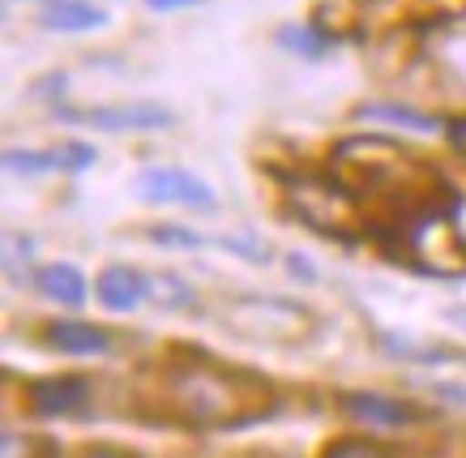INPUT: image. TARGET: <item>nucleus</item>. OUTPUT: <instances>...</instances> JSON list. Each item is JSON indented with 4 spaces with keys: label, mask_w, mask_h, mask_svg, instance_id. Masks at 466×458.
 <instances>
[{
    "label": "nucleus",
    "mask_w": 466,
    "mask_h": 458,
    "mask_svg": "<svg viewBox=\"0 0 466 458\" xmlns=\"http://www.w3.org/2000/svg\"><path fill=\"white\" fill-rule=\"evenodd\" d=\"M279 44L296 56H321L325 47H334V39L321 26H283L279 30Z\"/></svg>",
    "instance_id": "nucleus-16"
},
{
    "label": "nucleus",
    "mask_w": 466,
    "mask_h": 458,
    "mask_svg": "<svg viewBox=\"0 0 466 458\" xmlns=\"http://www.w3.org/2000/svg\"><path fill=\"white\" fill-rule=\"evenodd\" d=\"M462 201L458 193L428 201L420 210L377 228L372 236L394 261H407L410 270L432 274V279H466V231L458 223Z\"/></svg>",
    "instance_id": "nucleus-3"
},
{
    "label": "nucleus",
    "mask_w": 466,
    "mask_h": 458,
    "mask_svg": "<svg viewBox=\"0 0 466 458\" xmlns=\"http://www.w3.org/2000/svg\"><path fill=\"white\" fill-rule=\"evenodd\" d=\"M95 296L107 313H133L137 304L150 300V274H142L137 266H103L99 279H95Z\"/></svg>",
    "instance_id": "nucleus-10"
},
{
    "label": "nucleus",
    "mask_w": 466,
    "mask_h": 458,
    "mask_svg": "<svg viewBox=\"0 0 466 458\" xmlns=\"http://www.w3.org/2000/svg\"><path fill=\"white\" fill-rule=\"evenodd\" d=\"M360 116L368 120H390V125H402V129H415V133H441V116H428V112H415V107H402V103H364Z\"/></svg>",
    "instance_id": "nucleus-14"
},
{
    "label": "nucleus",
    "mask_w": 466,
    "mask_h": 458,
    "mask_svg": "<svg viewBox=\"0 0 466 458\" xmlns=\"http://www.w3.org/2000/svg\"><path fill=\"white\" fill-rule=\"evenodd\" d=\"M86 458H137V454H125V450H107V445H99V450H90Z\"/></svg>",
    "instance_id": "nucleus-26"
},
{
    "label": "nucleus",
    "mask_w": 466,
    "mask_h": 458,
    "mask_svg": "<svg viewBox=\"0 0 466 458\" xmlns=\"http://www.w3.org/2000/svg\"><path fill=\"white\" fill-rule=\"evenodd\" d=\"M155 14H176V9H188V5H201V0H146Z\"/></svg>",
    "instance_id": "nucleus-24"
},
{
    "label": "nucleus",
    "mask_w": 466,
    "mask_h": 458,
    "mask_svg": "<svg viewBox=\"0 0 466 458\" xmlns=\"http://www.w3.org/2000/svg\"><path fill=\"white\" fill-rule=\"evenodd\" d=\"M39 22L56 35H86V30H103L112 17L95 0H47Z\"/></svg>",
    "instance_id": "nucleus-12"
},
{
    "label": "nucleus",
    "mask_w": 466,
    "mask_h": 458,
    "mask_svg": "<svg viewBox=\"0 0 466 458\" xmlns=\"http://www.w3.org/2000/svg\"><path fill=\"white\" fill-rule=\"evenodd\" d=\"M339 407L351 415L355 424H372V429H402L410 420H420V412L410 402L377 394V390H342Z\"/></svg>",
    "instance_id": "nucleus-9"
},
{
    "label": "nucleus",
    "mask_w": 466,
    "mask_h": 458,
    "mask_svg": "<svg viewBox=\"0 0 466 458\" xmlns=\"http://www.w3.org/2000/svg\"><path fill=\"white\" fill-rule=\"evenodd\" d=\"M218 249H227V253H236V258H244V261H253V266H266L269 261L266 244L248 240V236H218Z\"/></svg>",
    "instance_id": "nucleus-21"
},
{
    "label": "nucleus",
    "mask_w": 466,
    "mask_h": 458,
    "mask_svg": "<svg viewBox=\"0 0 466 458\" xmlns=\"http://www.w3.org/2000/svg\"><path fill=\"white\" fill-rule=\"evenodd\" d=\"M150 300H155L163 313H180V309H193V304H198V291L184 283L180 274L163 270V274H150Z\"/></svg>",
    "instance_id": "nucleus-15"
},
{
    "label": "nucleus",
    "mask_w": 466,
    "mask_h": 458,
    "mask_svg": "<svg viewBox=\"0 0 466 458\" xmlns=\"http://www.w3.org/2000/svg\"><path fill=\"white\" fill-rule=\"evenodd\" d=\"M450 137H453V146H458V150H462V155H466V116H462V120H453V125H450Z\"/></svg>",
    "instance_id": "nucleus-25"
},
{
    "label": "nucleus",
    "mask_w": 466,
    "mask_h": 458,
    "mask_svg": "<svg viewBox=\"0 0 466 458\" xmlns=\"http://www.w3.org/2000/svg\"><path fill=\"white\" fill-rule=\"evenodd\" d=\"M218 326L236 334L244 343L261 347H304L317 334V317L296 300H279V296H236L223 300L218 309Z\"/></svg>",
    "instance_id": "nucleus-5"
},
{
    "label": "nucleus",
    "mask_w": 466,
    "mask_h": 458,
    "mask_svg": "<svg viewBox=\"0 0 466 458\" xmlns=\"http://www.w3.org/2000/svg\"><path fill=\"white\" fill-rule=\"evenodd\" d=\"M133 193L150 206H184V210H214V193L201 176L184 172V168H142L133 176Z\"/></svg>",
    "instance_id": "nucleus-7"
},
{
    "label": "nucleus",
    "mask_w": 466,
    "mask_h": 458,
    "mask_svg": "<svg viewBox=\"0 0 466 458\" xmlns=\"http://www.w3.org/2000/svg\"><path fill=\"white\" fill-rule=\"evenodd\" d=\"M291 274H309V279H312V266H309V261H299V258H291Z\"/></svg>",
    "instance_id": "nucleus-27"
},
{
    "label": "nucleus",
    "mask_w": 466,
    "mask_h": 458,
    "mask_svg": "<svg viewBox=\"0 0 466 458\" xmlns=\"http://www.w3.org/2000/svg\"><path fill=\"white\" fill-rule=\"evenodd\" d=\"M283 193H287L291 215H296L304 228L329 236V240L351 244L355 236L372 231V219H368L364 201L355 198L334 172L329 176H287Z\"/></svg>",
    "instance_id": "nucleus-4"
},
{
    "label": "nucleus",
    "mask_w": 466,
    "mask_h": 458,
    "mask_svg": "<svg viewBox=\"0 0 466 458\" xmlns=\"http://www.w3.org/2000/svg\"><path fill=\"white\" fill-rule=\"evenodd\" d=\"M60 120H77V125H90L99 133H158L171 129L176 116L163 103L137 99V103H103V107H86V112H73V107H56Z\"/></svg>",
    "instance_id": "nucleus-6"
},
{
    "label": "nucleus",
    "mask_w": 466,
    "mask_h": 458,
    "mask_svg": "<svg viewBox=\"0 0 466 458\" xmlns=\"http://www.w3.org/2000/svg\"><path fill=\"white\" fill-rule=\"evenodd\" d=\"M155 244H167V249H201V236L198 231H188V228H171V223H163V228H150L146 231Z\"/></svg>",
    "instance_id": "nucleus-22"
},
{
    "label": "nucleus",
    "mask_w": 466,
    "mask_h": 458,
    "mask_svg": "<svg viewBox=\"0 0 466 458\" xmlns=\"http://www.w3.org/2000/svg\"><path fill=\"white\" fill-rule=\"evenodd\" d=\"M5 172L9 176L56 172V168H52V150H22V146H9V150H5Z\"/></svg>",
    "instance_id": "nucleus-18"
},
{
    "label": "nucleus",
    "mask_w": 466,
    "mask_h": 458,
    "mask_svg": "<svg viewBox=\"0 0 466 458\" xmlns=\"http://www.w3.org/2000/svg\"><path fill=\"white\" fill-rule=\"evenodd\" d=\"M155 399L158 415L184 429H248L283 407L266 372L227 364L201 347H171V356H163Z\"/></svg>",
    "instance_id": "nucleus-1"
},
{
    "label": "nucleus",
    "mask_w": 466,
    "mask_h": 458,
    "mask_svg": "<svg viewBox=\"0 0 466 458\" xmlns=\"http://www.w3.org/2000/svg\"><path fill=\"white\" fill-rule=\"evenodd\" d=\"M321 458H398V450L372 442V437H339V442L325 445Z\"/></svg>",
    "instance_id": "nucleus-17"
},
{
    "label": "nucleus",
    "mask_w": 466,
    "mask_h": 458,
    "mask_svg": "<svg viewBox=\"0 0 466 458\" xmlns=\"http://www.w3.org/2000/svg\"><path fill=\"white\" fill-rule=\"evenodd\" d=\"M90 163H95V146H86V142H60V146H52V168H56V172L77 176V172H86Z\"/></svg>",
    "instance_id": "nucleus-20"
},
{
    "label": "nucleus",
    "mask_w": 466,
    "mask_h": 458,
    "mask_svg": "<svg viewBox=\"0 0 466 458\" xmlns=\"http://www.w3.org/2000/svg\"><path fill=\"white\" fill-rule=\"evenodd\" d=\"M39 339L60 356H103L112 347V334L95 321H47Z\"/></svg>",
    "instance_id": "nucleus-11"
},
{
    "label": "nucleus",
    "mask_w": 466,
    "mask_h": 458,
    "mask_svg": "<svg viewBox=\"0 0 466 458\" xmlns=\"http://www.w3.org/2000/svg\"><path fill=\"white\" fill-rule=\"evenodd\" d=\"M30 287L39 291L43 300L52 304H65V309H77V304H86V274L73 266V261H47V266H39L35 270V279H30Z\"/></svg>",
    "instance_id": "nucleus-13"
},
{
    "label": "nucleus",
    "mask_w": 466,
    "mask_h": 458,
    "mask_svg": "<svg viewBox=\"0 0 466 458\" xmlns=\"http://www.w3.org/2000/svg\"><path fill=\"white\" fill-rule=\"evenodd\" d=\"M5 249H9V253H5V266H9V279H17V261H22V258H30V240H22V236H9V240H5Z\"/></svg>",
    "instance_id": "nucleus-23"
},
{
    "label": "nucleus",
    "mask_w": 466,
    "mask_h": 458,
    "mask_svg": "<svg viewBox=\"0 0 466 458\" xmlns=\"http://www.w3.org/2000/svg\"><path fill=\"white\" fill-rule=\"evenodd\" d=\"M5 458H60V445L52 437H22V433H5Z\"/></svg>",
    "instance_id": "nucleus-19"
},
{
    "label": "nucleus",
    "mask_w": 466,
    "mask_h": 458,
    "mask_svg": "<svg viewBox=\"0 0 466 458\" xmlns=\"http://www.w3.org/2000/svg\"><path fill=\"white\" fill-rule=\"evenodd\" d=\"M329 172L364 201L372 231L453 193L437 176V168H428L415 150L390 142V137H377V133L342 137L329 155Z\"/></svg>",
    "instance_id": "nucleus-2"
},
{
    "label": "nucleus",
    "mask_w": 466,
    "mask_h": 458,
    "mask_svg": "<svg viewBox=\"0 0 466 458\" xmlns=\"http://www.w3.org/2000/svg\"><path fill=\"white\" fill-rule=\"evenodd\" d=\"M90 402V382L77 372L65 377H39L26 386V407L39 420H60V415H77Z\"/></svg>",
    "instance_id": "nucleus-8"
}]
</instances>
